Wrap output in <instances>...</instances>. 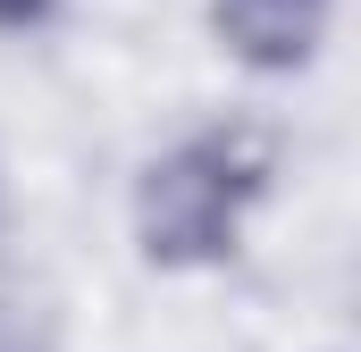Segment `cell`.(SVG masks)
I'll use <instances>...</instances> for the list:
<instances>
[{
    "label": "cell",
    "instance_id": "cell-3",
    "mask_svg": "<svg viewBox=\"0 0 361 352\" xmlns=\"http://www.w3.org/2000/svg\"><path fill=\"white\" fill-rule=\"evenodd\" d=\"M34 17H51V0H0V25H34Z\"/></svg>",
    "mask_w": 361,
    "mask_h": 352
},
{
    "label": "cell",
    "instance_id": "cell-1",
    "mask_svg": "<svg viewBox=\"0 0 361 352\" xmlns=\"http://www.w3.org/2000/svg\"><path fill=\"white\" fill-rule=\"evenodd\" d=\"M269 134L261 126H210L177 151H160L135 184V235L160 268H210L235 252L244 201L269 184Z\"/></svg>",
    "mask_w": 361,
    "mask_h": 352
},
{
    "label": "cell",
    "instance_id": "cell-2",
    "mask_svg": "<svg viewBox=\"0 0 361 352\" xmlns=\"http://www.w3.org/2000/svg\"><path fill=\"white\" fill-rule=\"evenodd\" d=\"M210 34L252 76H294L328 42V0H210Z\"/></svg>",
    "mask_w": 361,
    "mask_h": 352
}]
</instances>
